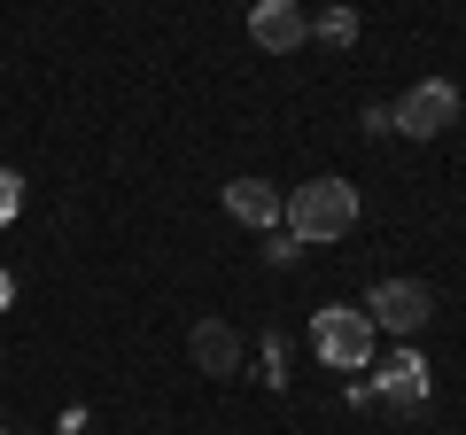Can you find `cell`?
<instances>
[{
    "label": "cell",
    "mask_w": 466,
    "mask_h": 435,
    "mask_svg": "<svg viewBox=\"0 0 466 435\" xmlns=\"http://www.w3.org/2000/svg\"><path fill=\"white\" fill-rule=\"evenodd\" d=\"M8 303H16V280H8V265H0V311H8Z\"/></svg>",
    "instance_id": "13"
},
{
    "label": "cell",
    "mask_w": 466,
    "mask_h": 435,
    "mask_svg": "<svg viewBox=\"0 0 466 435\" xmlns=\"http://www.w3.org/2000/svg\"><path fill=\"white\" fill-rule=\"evenodd\" d=\"M373 319L358 311V303H327V311H311V350L327 373H366L373 366Z\"/></svg>",
    "instance_id": "2"
},
{
    "label": "cell",
    "mask_w": 466,
    "mask_h": 435,
    "mask_svg": "<svg viewBox=\"0 0 466 435\" xmlns=\"http://www.w3.org/2000/svg\"><path fill=\"white\" fill-rule=\"evenodd\" d=\"M280 226L303 241V249H319V241H342L350 226H358V187L350 179H303V187H288V202H280Z\"/></svg>",
    "instance_id": "1"
},
{
    "label": "cell",
    "mask_w": 466,
    "mask_h": 435,
    "mask_svg": "<svg viewBox=\"0 0 466 435\" xmlns=\"http://www.w3.org/2000/svg\"><path fill=\"white\" fill-rule=\"evenodd\" d=\"M311 39L319 47H358V8H350V0H327L311 16Z\"/></svg>",
    "instance_id": "9"
},
{
    "label": "cell",
    "mask_w": 466,
    "mask_h": 435,
    "mask_svg": "<svg viewBox=\"0 0 466 435\" xmlns=\"http://www.w3.org/2000/svg\"><path fill=\"white\" fill-rule=\"evenodd\" d=\"M366 389H373L381 404H397V412H420V404H428V389H435V373H428V358L404 342V350H389V366L373 373Z\"/></svg>",
    "instance_id": "5"
},
{
    "label": "cell",
    "mask_w": 466,
    "mask_h": 435,
    "mask_svg": "<svg viewBox=\"0 0 466 435\" xmlns=\"http://www.w3.org/2000/svg\"><path fill=\"white\" fill-rule=\"evenodd\" d=\"M16 210H24V179L0 164V226H16Z\"/></svg>",
    "instance_id": "11"
},
{
    "label": "cell",
    "mask_w": 466,
    "mask_h": 435,
    "mask_svg": "<svg viewBox=\"0 0 466 435\" xmlns=\"http://www.w3.org/2000/svg\"><path fill=\"white\" fill-rule=\"evenodd\" d=\"M187 358H195L202 373H218V381H226V373H241V335H233L226 319H202L195 335H187Z\"/></svg>",
    "instance_id": "7"
},
{
    "label": "cell",
    "mask_w": 466,
    "mask_h": 435,
    "mask_svg": "<svg viewBox=\"0 0 466 435\" xmlns=\"http://www.w3.org/2000/svg\"><path fill=\"white\" fill-rule=\"evenodd\" d=\"M265 257H272V265H296V257H303V241L288 234V226H272V234H265Z\"/></svg>",
    "instance_id": "12"
},
{
    "label": "cell",
    "mask_w": 466,
    "mask_h": 435,
    "mask_svg": "<svg viewBox=\"0 0 466 435\" xmlns=\"http://www.w3.org/2000/svg\"><path fill=\"white\" fill-rule=\"evenodd\" d=\"M459 125V86L451 78H420L412 94L389 109V133H404V140H435V133H451Z\"/></svg>",
    "instance_id": "4"
},
{
    "label": "cell",
    "mask_w": 466,
    "mask_h": 435,
    "mask_svg": "<svg viewBox=\"0 0 466 435\" xmlns=\"http://www.w3.org/2000/svg\"><path fill=\"white\" fill-rule=\"evenodd\" d=\"M249 39L265 55H296L303 39H311V16H303L296 0H257V8H249Z\"/></svg>",
    "instance_id": "6"
},
{
    "label": "cell",
    "mask_w": 466,
    "mask_h": 435,
    "mask_svg": "<svg viewBox=\"0 0 466 435\" xmlns=\"http://www.w3.org/2000/svg\"><path fill=\"white\" fill-rule=\"evenodd\" d=\"M8 435H16V428H8Z\"/></svg>",
    "instance_id": "14"
},
{
    "label": "cell",
    "mask_w": 466,
    "mask_h": 435,
    "mask_svg": "<svg viewBox=\"0 0 466 435\" xmlns=\"http://www.w3.org/2000/svg\"><path fill=\"white\" fill-rule=\"evenodd\" d=\"M358 311L373 319V335H397V342H412L420 327L435 319V296H428V280H373Z\"/></svg>",
    "instance_id": "3"
},
{
    "label": "cell",
    "mask_w": 466,
    "mask_h": 435,
    "mask_svg": "<svg viewBox=\"0 0 466 435\" xmlns=\"http://www.w3.org/2000/svg\"><path fill=\"white\" fill-rule=\"evenodd\" d=\"M280 187L272 179H226V210L241 218V226H257V234H272V226H280Z\"/></svg>",
    "instance_id": "8"
},
{
    "label": "cell",
    "mask_w": 466,
    "mask_h": 435,
    "mask_svg": "<svg viewBox=\"0 0 466 435\" xmlns=\"http://www.w3.org/2000/svg\"><path fill=\"white\" fill-rule=\"evenodd\" d=\"M257 366H265V389H288V342H280V335H265Z\"/></svg>",
    "instance_id": "10"
}]
</instances>
